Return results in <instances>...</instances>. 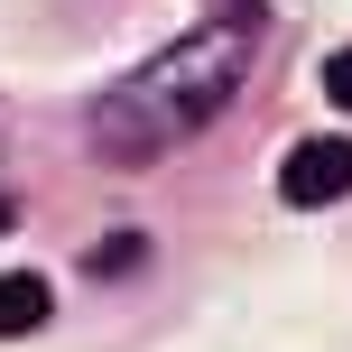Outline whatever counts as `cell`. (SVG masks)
I'll list each match as a JSON object with an SVG mask.
<instances>
[{
	"mask_svg": "<svg viewBox=\"0 0 352 352\" xmlns=\"http://www.w3.org/2000/svg\"><path fill=\"white\" fill-rule=\"evenodd\" d=\"M250 47H260V37L232 28V19H223V28L176 37V47L148 56L130 84H111V102L93 111V148H102V158H167V148H186L195 130L241 93Z\"/></svg>",
	"mask_w": 352,
	"mask_h": 352,
	"instance_id": "1",
	"label": "cell"
},
{
	"mask_svg": "<svg viewBox=\"0 0 352 352\" xmlns=\"http://www.w3.org/2000/svg\"><path fill=\"white\" fill-rule=\"evenodd\" d=\"M10 223H19V204H10V195H0V232H10Z\"/></svg>",
	"mask_w": 352,
	"mask_h": 352,
	"instance_id": "6",
	"label": "cell"
},
{
	"mask_svg": "<svg viewBox=\"0 0 352 352\" xmlns=\"http://www.w3.org/2000/svg\"><path fill=\"white\" fill-rule=\"evenodd\" d=\"M324 102H334V111H352V47H334V56H324Z\"/></svg>",
	"mask_w": 352,
	"mask_h": 352,
	"instance_id": "4",
	"label": "cell"
},
{
	"mask_svg": "<svg viewBox=\"0 0 352 352\" xmlns=\"http://www.w3.org/2000/svg\"><path fill=\"white\" fill-rule=\"evenodd\" d=\"M47 316H56V287L37 278V269H0V343L37 334Z\"/></svg>",
	"mask_w": 352,
	"mask_h": 352,
	"instance_id": "3",
	"label": "cell"
},
{
	"mask_svg": "<svg viewBox=\"0 0 352 352\" xmlns=\"http://www.w3.org/2000/svg\"><path fill=\"white\" fill-rule=\"evenodd\" d=\"M278 195H287V204H343V195H352V140H306V148H287Z\"/></svg>",
	"mask_w": 352,
	"mask_h": 352,
	"instance_id": "2",
	"label": "cell"
},
{
	"mask_svg": "<svg viewBox=\"0 0 352 352\" xmlns=\"http://www.w3.org/2000/svg\"><path fill=\"white\" fill-rule=\"evenodd\" d=\"M140 250H148V241H130V232H111V241H102V260H93V269H130Z\"/></svg>",
	"mask_w": 352,
	"mask_h": 352,
	"instance_id": "5",
	"label": "cell"
}]
</instances>
